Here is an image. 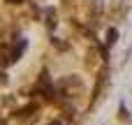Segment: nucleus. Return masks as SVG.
<instances>
[{
  "mask_svg": "<svg viewBox=\"0 0 132 125\" xmlns=\"http://www.w3.org/2000/svg\"><path fill=\"white\" fill-rule=\"evenodd\" d=\"M121 118H123V121H128V123H130V114H128V111H125V107H123V104H121Z\"/></svg>",
  "mask_w": 132,
  "mask_h": 125,
  "instance_id": "nucleus-4",
  "label": "nucleus"
},
{
  "mask_svg": "<svg viewBox=\"0 0 132 125\" xmlns=\"http://www.w3.org/2000/svg\"><path fill=\"white\" fill-rule=\"evenodd\" d=\"M104 79H107V67L100 72V77H97V84H95V90H93V102H97L100 100V93H102V88H104Z\"/></svg>",
  "mask_w": 132,
  "mask_h": 125,
  "instance_id": "nucleus-1",
  "label": "nucleus"
},
{
  "mask_svg": "<svg viewBox=\"0 0 132 125\" xmlns=\"http://www.w3.org/2000/svg\"><path fill=\"white\" fill-rule=\"evenodd\" d=\"M7 2H14V5H19V2H21V0H7Z\"/></svg>",
  "mask_w": 132,
  "mask_h": 125,
  "instance_id": "nucleus-6",
  "label": "nucleus"
},
{
  "mask_svg": "<svg viewBox=\"0 0 132 125\" xmlns=\"http://www.w3.org/2000/svg\"><path fill=\"white\" fill-rule=\"evenodd\" d=\"M0 125H7V123H5V121H0Z\"/></svg>",
  "mask_w": 132,
  "mask_h": 125,
  "instance_id": "nucleus-8",
  "label": "nucleus"
},
{
  "mask_svg": "<svg viewBox=\"0 0 132 125\" xmlns=\"http://www.w3.org/2000/svg\"><path fill=\"white\" fill-rule=\"evenodd\" d=\"M5 84H7V74H5V72H0V86H5Z\"/></svg>",
  "mask_w": 132,
  "mask_h": 125,
  "instance_id": "nucleus-5",
  "label": "nucleus"
},
{
  "mask_svg": "<svg viewBox=\"0 0 132 125\" xmlns=\"http://www.w3.org/2000/svg\"><path fill=\"white\" fill-rule=\"evenodd\" d=\"M116 39H118V30H116V28H109V30H107V39H104L107 46H114Z\"/></svg>",
  "mask_w": 132,
  "mask_h": 125,
  "instance_id": "nucleus-2",
  "label": "nucleus"
},
{
  "mask_svg": "<svg viewBox=\"0 0 132 125\" xmlns=\"http://www.w3.org/2000/svg\"><path fill=\"white\" fill-rule=\"evenodd\" d=\"M46 26H49V28H56V12H53V9L46 12Z\"/></svg>",
  "mask_w": 132,
  "mask_h": 125,
  "instance_id": "nucleus-3",
  "label": "nucleus"
},
{
  "mask_svg": "<svg viewBox=\"0 0 132 125\" xmlns=\"http://www.w3.org/2000/svg\"><path fill=\"white\" fill-rule=\"evenodd\" d=\"M49 125H60V123H58V121H53V123H49Z\"/></svg>",
  "mask_w": 132,
  "mask_h": 125,
  "instance_id": "nucleus-7",
  "label": "nucleus"
}]
</instances>
